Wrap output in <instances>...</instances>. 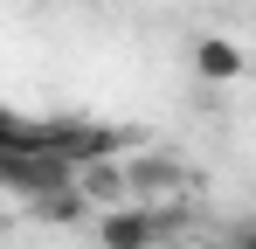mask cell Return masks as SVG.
<instances>
[{
  "mask_svg": "<svg viewBox=\"0 0 256 249\" xmlns=\"http://www.w3.org/2000/svg\"><path fill=\"white\" fill-rule=\"evenodd\" d=\"M173 214H160V208H146V201H125V208H104L97 214V249H160V242H173Z\"/></svg>",
  "mask_w": 256,
  "mask_h": 249,
  "instance_id": "obj_1",
  "label": "cell"
},
{
  "mask_svg": "<svg viewBox=\"0 0 256 249\" xmlns=\"http://www.w3.org/2000/svg\"><path fill=\"white\" fill-rule=\"evenodd\" d=\"M70 194H76V201H90L97 214H104V208H125V194H132V166H125V160H84L76 173H70Z\"/></svg>",
  "mask_w": 256,
  "mask_h": 249,
  "instance_id": "obj_2",
  "label": "cell"
},
{
  "mask_svg": "<svg viewBox=\"0 0 256 249\" xmlns=\"http://www.w3.org/2000/svg\"><path fill=\"white\" fill-rule=\"evenodd\" d=\"M194 76L201 83H236L242 76V48H236L228 35H201L194 42Z\"/></svg>",
  "mask_w": 256,
  "mask_h": 249,
  "instance_id": "obj_3",
  "label": "cell"
},
{
  "mask_svg": "<svg viewBox=\"0 0 256 249\" xmlns=\"http://www.w3.org/2000/svg\"><path fill=\"white\" fill-rule=\"evenodd\" d=\"M222 249H256V222H236V228L222 236Z\"/></svg>",
  "mask_w": 256,
  "mask_h": 249,
  "instance_id": "obj_4",
  "label": "cell"
}]
</instances>
